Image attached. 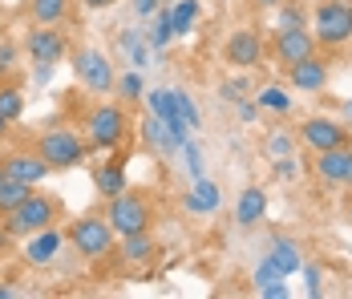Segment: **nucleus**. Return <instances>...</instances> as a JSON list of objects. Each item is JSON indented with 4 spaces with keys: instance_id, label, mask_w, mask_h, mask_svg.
<instances>
[{
    "instance_id": "nucleus-4",
    "label": "nucleus",
    "mask_w": 352,
    "mask_h": 299,
    "mask_svg": "<svg viewBox=\"0 0 352 299\" xmlns=\"http://www.w3.org/2000/svg\"><path fill=\"white\" fill-rule=\"evenodd\" d=\"M312 25H316L312 36L320 45H344V41H352V4L349 0H320L312 12Z\"/></svg>"
},
{
    "instance_id": "nucleus-18",
    "label": "nucleus",
    "mask_w": 352,
    "mask_h": 299,
    "mask_svg": "<svg viewBox=\"0 0 352 299\" xmlns=\"http://www.w3.org/2000/svg\"><path fill=\"white\" fill-rule=\"evenodd\" d=\"M122 162H126V158H113L109 166H102L98 174H94V186H98V190H102L106 199H113V195H122V190L130 186V182H126V170H122Z\"/></svg>"
},
{
    "instance_id": "nucleus-1",
    "label": "nucleus",
    "mask_w": 352,
    "mask_h": 299,
    "mask_svg": "<svg viewBox=\"0 0 352 299\" xmlns=\"http://www.w3.org/2000/svg\"><path fill=\"white\" fill-rule=\"evenodd\" d=\"M57 219H61L57 202L49 199V195H36V190H29L25 199L8 210V219H4V231L16 234V239H29V234L45 231V227H53Z\"/></svg>"
},
{
    "instance_id": "nucleus-41",
    "label": "nucleus",
    "mask_w": 352,
    "mask_h": 299,
    "mask_svg": "<svg viewBox=\"0 0 352 299\" xmlns=\"http://www.w3.org/2000/svg\"><path fill=\"white\" fill-rule=\"evenodd\" d=\"M81 4H85V8H109L113 0H81Z\"/></svg>"
},
{
    "instance_id": "nucleus-43",
    "label": "nucleus",
    "mask_w": 352,
    "mask_h": 299,
    "mask_svg": "<svg viewBox=\"0 0 352 299\" xmlns=\"http://www.w3.org/2000/svg\"><path fill=\"white\" fill-rule=\"evenodd\" d=\"M344 186H352V146H349V170H344Z\"/></svg>"
},
{
    "instance_id": "nucleus-32",
    "label": "nucleus",
    "mask_w": 352,
    "mask_h": 299,
    "mask_svg": "<svg viewBox=\"0 0 352 299\" xmlns=\"http://www.w3.org/2000/svg\"><path fill=\"white\" fill-rule=\"evenodd\" d=\"M182 154H186V166H190V174H203V158H199V146L186 137L182 142Z\"/></svg>"
},
{
    "instance_id": "nucleus-27",
    "label": "nucleus",
    "mask_w": 352,
    "mask_h": 299,
    "mask_svg": "<svg viewBox=\"0 0 352 299\" xmlns=\"http://www.w3.org/2000/svg\"><path fill=\"white\" fill-rule=\"evenodd\" d=\"M113 93H118L122 101H138L142 98V77H138V73L118 77V81H113Z\"/></svg>"
},
{
    "instance_id": "nucleus-42",
    "label": "nucleus",
    "mask_w": 352,
    "mask_h": 299,
    "mask_svg": "<svg viewBox=\"0 0 352 299\" xmlns=\"http://www.w3.org/2000/svg\"><path fill=\"white\" fill-rule=\"evenodd\" d=\"M283 0H255V8H280Z\"/></svg>"
},
{
    "instance_id": "nucleus-30",
    "label": "nucleus",
    "mask_w": 352,
    "mask_h": 299,
    "mask_svg": "<svg viewBox=\"0 0 352 299\" xmlns=\"http://www.w3.org/2000/svg\"><path fill=\"white\" fill-rule=\"evenodd\" d=\"M175 101H178V113H182V122H186V130H199L203 122H199V105L186 98L182 89H175Z\"/></svg>"
},
{
    "instance_id": "nucleus-2",
    "label": "nucleus",
    "mask_w": 352,
    "mask_h": 299,
    "mask_svg": "<svg viewBox=\"0 0 352 299\" xmlns=\"http://www.w3.org/2000/svg\"><path fill=\"white\" fill-rule=\"evenodd\" d=\"M113 239L118 234H113L106 214H85V219H77L69 227V243L81 259H106L113 251Z\"/></svg>"
},
{
    "instance_id": "nucleus-11",
    "label": "nucleus",
    "mask_w": 352,
    "mask_h": 299,
    "mask_svg": "<svg viewBox=\"0 0 352 299\" xmlns=\"http://www.w3.org/2000/svg\"><path fill=\"white\" fill-rule=\"evenodd\" d=\"M223 57H227V65H235V69H255L263 61V41H259V33H251V29H239V33L227 36Z\"/></svg>"
},
{
    "instance_id": "nucleus-13",
    "label": "nucleus",
    "mask_w": 352,
    "mask_h": 299,
    "mask_svg": "<svg viewBox=\"0 0 352 299\" xmlns=\"http://www.w3.org/2000/svg\"><path fill=\"white\" fill-rule=\"evenodd\" d=\"M150 113L166 126V130L175 133V142L182 146L186 142V122H182V113H178V101H175V89H150Z\"/></svg>"
},
{
    "instance_id": "nucleus-29",
    "label": "nucleus",
    "mask_w": 352,
    "mask_h": 299,
    "mask_svg": "<svg viewBox=\"0 0 352 299\" xmlns=\"http://www.w3.org/2000/svg\"><path fill=\"white\" fill-rule=\"evenodd\" d=\"M21 109H25V101H21V93L4 85V89H0V113H4L8 122H16V118H21Z\"/></svg>"
},
{
    "instance_id": "nucleus-6",
    "label": "nucleus",
    "mask_w": 352,
    "mask_h": 299,
    "mask_svg": "<svg viewBox=\"0 0 352 299\" xmlns=\"http://www.w3.org/2000/svg\"><path fill=\"white\" fill-rule=\"evenodd\" d=\"M73 73H77V81L85 85V89H94V93H113V69H109V57H102L98 49H77L73 53Z\"/></svg>"
},
{
    "instance_id": "nucleus-39",
    "label": "nucleus",
    "mask_w": 352,
    "mask_h": 299,
    "mask_svg": "<svg viewBox=\"0 0 352 299\" xmlns=\"http://www.w3.org/2000/svg\"><path fill=\"white\" fill-rule=\"evenodd\" d=\"M154 8H158V0H134V12H138V16H150Z\"/></svg>"
},
{
    "instance_id": "nucleus-24",
    "label": "nucleus",
    "mask_w": 352,
    "mask_h": 299,
    "mask_svg": "<svg viewBox=\"0 0 352 299\" xmlns=\"http://www.w3.org/2000/svg\"><path fill=\"white\" fill-rule=\"evenodd\" d=\"M195 21H199V0H178L175 8H170V25H175V33H190Z\"/></svg>"
},
{
    "instance_id": "nucleus-36",
    "label": "nucleus",
    "mask_w": 352,
    "mask_h": 299,
    "mask_svg": "<svg viewBox=\"0 0 352 299\" xmlns=\"http://www.w3.org/2000/svg\"><path fill=\"white\" fill-rule=\"evenodd\" d=\"M12 65H16V49L12 45H0V73H8Z\"/></svg>"
},
{
    "instance_id": "nucleus-40",
    "label": "nucleus",
    "mask_w": 352,
    "mask_h": 299,
    "mask_svg": "<svg viewBox=\"0 0 352 299\" xmlns=\"http://www.w3.org/2000/svg\"><path fill=\"white\" fill-rule=\"evenodd\" d=\"M239 118L243 122H255V105H239Z\"/></svg>"
},
{
    "instance_id": "nucleus-47",
    "label": "nucleus",
    "mask_w": 352,
    "mask_h": 299,
    "mask_svg": "<svg viewBox=\"0 0 352 299\" xmlns=\"http://www.w3.org/2000/svg\"><path fill=\"white\" fill-rule=\"evenodd\" d=\"M349 219H352V210H349Z\"/></svg>"
},
{
    "instance_id": "nucleus-21",
    "label": "nucleus",
    "mask_w": 352,
    "mask_h": 299,
    "mask_svg": "<svg viewBox=\"0 0 352 299\" xmlns=\"http://www.w3.org/2000/svg\"><path fill=\"white\" fill-rule=\"evenodd\" d=\"M154 251H158V243H154V234L150 231L126 234V243H122V259H126V263H146Z\"/></svg>"
},
{
    "instance_id": "nucleus-45",
    "label": "nucleus",
    "mask_w": 352,
    "mask_h": 299,
    "mask_svg": "<svg viewBox=\"0 0 352 299\" xmlns=\"http://www.w3.org/2000/svg\"><path fill=\"white\" fill-rule=\"evenodd\" d=\"M344 122H352V101H344Z\"/></svg>"
},
{
    "instance_id": "nucleus-33",
    "label": "nucleus",
    "mask_w": 352,
    "mask_h": 299,
    "mask_svg": "<svg viewBox=\"0 0 352 299\" xmlns=\"http://www.w3.org/2000/svg\"><path fill=\"white\" fill-rule=\"evenodd\" d=\"M272 279H283V275L276 271V263H272V259H263V263L255 267V283L263 287V283H272Z\"/></svg>"
},
{
    "instance_id": "nucleus-20",
    "label": "nucleus",
    "mask_w": 352,
    "mask_h": 299,
    "mask_svg": "<svg viewBox=\"0 0 352 299\" xmlns=\"http://www.w3.org/2000/svg\"><path fill=\"white\" fill-rule=\"evenodd\" d=\"M267 259H272V263H276V271H280V275H296V271H300V247H296V243H292V239H276V243H272V255H267Z\"/></svg>"
},
{
    "instance_id": "nucleus-38",
    "label": "nucleus",
    "mask_w": 352,
    "mask_h": 299,
    "mask_svg": "<svg viewBox=\"0 0 352 299\" xmlns=\"http://www.w3.org/2000/svg\"><path fill=\"white\" fill-rule=\"evenodd\" d=\"M243 89H247L243 81H227V85H223L219 93H223V98H231V101H239V93H243Z\"/></svg>"
},
{
    "instance_id": "nucleus-23",
    "label": "nucleus",
    "mask_w": 352,
    "mask_h": 299,
    "mask_svg": "<svg viewBox=\"0 0 352 299\" xmlns=\"http://www.w3.org/2000/svg\"><path fill=\"white\" fill-rule=\"evenodd\" d=\"M29 190H33L29 182H16V178L0 174V214H8V210H12L16 202H21L25 195H29Z\"/></svg>"
},
{
    "instance_id": "nucleus-9",
    "label": "nucleus",
    "mask_w": 352,
    "mask_h": 299,
    "mask_svg": "<svg viewBox=\"0 0 352 299\" xmlns=\"http://www.w3.org/2000/svg\"><path fill=\"white\" fill-rule=\"evenodd\" d=\"M25 49H29V57L41 61V65H57V61H65L69 41H65V33H57L53 25H36L25 36Z\"/></svg>"
},
{
    "instance_id": "nucleus-5",
    "label": "nucleus",
    "mask_w": 352,
    "mask_h": 299,
    "mask_svg": "<svg viewBox=\"0 0 352 299\" xmlns=\"http://www.w3.org/2000/svg\"><path fill=\"white\" fill-rule=\"evenodd\" d=\"M85 150L89 146L73 130H49V133H41V142H36V154L49 162V170H73L85 158Z\"/></svg>"
},
{
    "instance_id": "nucleus-28",
    "label": "nucleus",
    "mask_w": 352,
    "mask_h": 299,
    "mask_svg": "<svg viewBox=\"0 0 352 299\" xmlns=\"http://www.w3.org/2000/svg\"><path fill=\"white\" fill-rule=\"evenodd\" d=\"M259 105H263V109H276V113H287V109H292V98L272 85V89H259Z\"/></svg>"
},
{
    "instance_id": "nucleus-25",
    "label": "nucleus",
    "mask_w": 352,
    "mask_h": 299,
    "mask_svg": "<svg viewBox=\"0 0 352 299\" xmlns=\"http://www.w3.org/2000/svg\"><path fill=\"white\" fill-rule=\"evenodd\" d=\"M146 142L154 146V150H175L178 142H175V133L166 130L158 118H146Z\"/></svg>"
},
{
    "instance_id": "nucleus-8",
    "label": "nucleus",
    "mask_w": 352,
    "mask_h": 299,
    "mask_svg": "<svg viewBox=\"0 0 352 299\" xmlns=\"http://www.w3.org/2000/svg\"><path fill=\"white\" fill-rule=\"evenodd\" d=\"M300 137H304V146H308L312 154H320V150H336V146H349V130H344L340 122L324 118V113L304 118V122H300Z\"/></svg>"
},
{
    "instance_id": "nucleus-44",
    "label": "nucleus",
    "mask_w": 352,
    "mask_h": 299,
    "mask_svg": "<svg viewBox=\"0 0 352 299\" xmlns=\"http://www.w3.org/2000/svg\"><path fill=\"white\" fill-rule=\"evenodd\" d=\"M4 133H8V118H4V113H0V137H4Z\"/></svg>"
},
{
    "instance_id": "nucleus-7",
    "label": "nucleus",
    "mask_w": 352,
    "mask_h": 299,
    "mask_svg": "<svg viewBox=\"0 0 352 299\" xmlns=\"http://www.w3.org/2000/svg\"><path fill=\"white\" fill-rule=\"evenodd\" d=\"M126 137V109L122 105H98L89 113V146L94 150H113Z\"/></svg>"
},
{
    "instance_id": "nucleus-22",
    "label": "nucleus",
    "mask_w": 352,
    "mask_h": 299,
    "mask_svg": "<svg viewBox=\"0 0 352 299\" xmlns=\"http://www.w3.org/2000/svg\"><path fill=\"white\" fill-rule=\"evenodd\" d=\"M69 12V0H33V21L36 25H61Z\"/></svg>"
},
{
    "instance_id": "nucleus-14",
    "label": "nucleus",
    "mask_w": 352,
    "mask_h": 299,
    "mask_svg": "<svg viewBox=\"0 0 352 299\" xmlns=\"http://www.w3.org/2000/svg\"><path fill=\"white\" fill-rule=\"evenodd\" d=\"M65 247V234L57 231V227H45V231L29 234V243H25V263L33 267H49L57 259V251Z\"/></svg>"
},
{
    "instance_id": "nucleus-10",
    "label": "nucleus",
    "mask_w": 352,
    "mask_h": 299,
    "mask_svg": "<svg viewBox=\"0 0 352 299\" xmlns=\"http://www.w3.org/2000/svg\"><path fill=\"white\" fill-rule=\"evenodd\" d=\"M272 53H276V61L287 69V65H296V61H304V57L316 53V36L308 33V25H304V29H280Z\"/></svg>"
},
{
    "instance_id": "nucleus-12",
    "label": "nucleus",
    "mask_w": 352,
    "mask_h": 299,
    "mask_svg": "<svg viewBox=\"0 0 352 299\" xmlns=\"http://www.w3.org/2000/svg\"><path fill=\"white\" fill-rule=\"evenodd\" d=\"M287 77H292V89H300V93H324L328 89V61L312 53V57L287 65Z\"/></svg>"
},
{
    "instance_id": "nucleus-16",
    "label": "nucleus",
    "mask_w": 352,
    "mask_h": 299,
    "mask_svg": "<svg viewBox=\"0 0 352 299\" xmlns=\"http://www.w3.org/2000/svg\"><path fill=\"white\" fill-rule=\"evenodd\" d=\"M344 170H349V146L320 150L316 154V178L324 186H344Z\"/></svg>"
},
{
    "instance_id": "nucleus-17",
    "label": "nucleus",
    "mask_w": 352,
    "mask_h": 299,
    "mask_svg": "<svg viewBox=\"0 0 352 299\" xmlns=\"http://www.w3.org/2000/svg\"><path fill=\"white\" fill-rule=\"evenodd\" d=\"M263 210H267V195L259 186H247L243 195H239V206H235V223L239 227H255L263 219Z\"/></svg>"
},
{
    "instance_id": "nucleus-15",
    "label": "nucleus",
    "mask_w": 352,
    "mask_h": 299,
    "mask_svg": "<svg viewBox=\"0 0 352 299\" xmlns=\"http://www.w3.org/2000/svg\"><path fill=\"white\" fill-rule=\"evenodd\" d=\"M0 174H8V178H16V182H45V174H49V162L41 158V154H8L4 162H0Z\"/></svg>"
},
{
    "instance_id": "nucleus-3",
    "label": "nucleus",
    "mask_w": 352,
    "mask_h": 299,
    "mask_svg": "<svg viewBox=\"0 0 352 299\" xmlns=\"http://www.w3.org/2000/svg\"><path fill=\"white\" fill-rule=\"evenodd\" d=\"M106 219L113 234H138V231H150V223H154V210H150V202L134 195V190H122V195H113L106 206Z\"/></svg>"
},
{
    "instance_id": "nucleus-35",
    "label": "nucleus",
    "mask_w": 352,
    "mask_h": 299,
    "mask_svg": "<svg viewBox=\"0 0 352 299\" xmlns=\"http://www.w3.org/2000/svg\"><path fill=\"white\" fill-rule=\"evenodd\" d=\"M259 296H263V299H283V296H287V287H283L280 279H272V283H263V287H259Z\"/></svg>"
},
{
    "instance_id": "nucleus-19",
    "label": "nucleus",
    "mask_w": 352,
    "mask_h": 299,
    "mask_svg": "<svg viewBox=\"0 0 352 299\" xmlns=\"http://www.w3.org/2000/svg\"><path fill=\"white\" fill-rule=\"evenodd\" d=\"M214 206H219V186L207 182V178H199L195 190L186 195V210H190V214H211Z\"/></svg>"
},
{
    "instance_id": "nucleus-34",
    "label": "nucleus",
    "mask_w": 352,
    "mask_h": 299,
    "mask_svg": "<svg viewBox=\"0 0 352 299\" xmlns=\"http://www.w3.org/2000/svg\"><path fill=\"white\" fill-rule=\"evenodd\" d=\"M267 150H272V158H287V154H292V137H287V133H276Z\"/></svg>"
},
{
    "instance_id": "nucleus-37",
    "label": "nucleus",
    "mask_w": 352,
    "mask_h": 299,
    "mask_svg": "<svg viewBox=\"0 0 352 299\" xmlns=\"http://www.w3.org/2000/svg\"><path fill=\"white\" fill-rule=\"evenodd\" d=\"M304 279H308V296H320V271L316 267H304Z\"/></svg>"
},
{
    "instance_id": "nucleus-46",
    "label": "nucleus",
    "mask_w": 352,
    "mask_h": 299,
    "mask_svg": "<svg viewBox=\"0 0 352 299\" xmlns=\"http://www.w3.org/2000/svg\"><path fill=\"white\" fill-rule=\"evenodd\" d=\"M8 296H12V291H8V287H0V299H8Z\"/></svg>"
},
{
    "instance_id": "nucleus-26",
    "label": "nucleus",
    "mask_w": 352,
    "mask_h": 299,
    "mask_svg": "<svg viewBox=\"0 0 352 299\" xmlns=\"http://www.w3.org/2000/svg\"><path fill=\"white\" fill-rule=\"evenodd\" d=\"M170 36H175V25H170V8H162V12L154 16V29H150V45H154V49H162V45L170 41Z\"/></svg>"
},
{
    "instance_id": "nucleus-31",
    "label": "nucleus",
    "mask_w": 352,
    "mask_h": 299,
    "mask_svg": "<svg viewBox=\"0 0 352 299\" xmlns=\"http://www.w3.org/2000/svg\"><path fill=\"white\" fill-rule=\"evenodd\" d=\"M304 25H308V21H304V12H300L296 4H287V0H283V4H280V21H276V29H304Z\"/></svg>"
}]
</instances>
